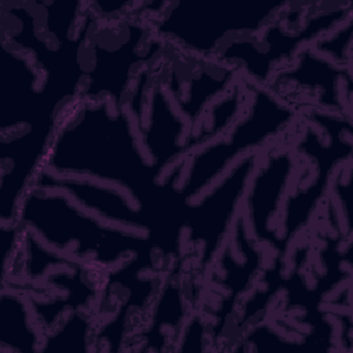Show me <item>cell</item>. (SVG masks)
<instances>
[{
    "label": "cell",
    "mask_w": 353,
    "mask_h": 353,
    "mask_svg": "<svg viewBox=\"0 0 353 353\" xmlns=\"http://www.w3.org/2000/svg\"><path fill=\"white\" fill-rule=\"evenodd\" d=\"M41 331L28 295L3 288L1 296V345L12 350H41L44 345Z\"/></svg>",
    "instance_id": "2"
},
{
    "label": "cell",
    "mask_w": 353,
    "mask_h": 353,
    "mask_svg": "<svg viewBox=\"0 0 353 353\" xmlns=\"http://www.w3.org/2000/svg\"><path fill=\"white\" fill-rule=\"evenodd\" d=\"M284 143V142H283ZM272 145L262 152L248 181L243 216L252 237L265 245L279 243V223L287 194L298 170L292 145Z\"/></svg>",
    "instance_id": "1"
}]
</instances>
